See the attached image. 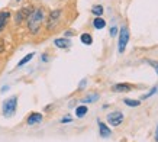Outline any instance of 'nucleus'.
I'll return each instance as SVG.
<instances>
[{
    "label": "nucleus",
    "mask_w": 158,
    "mask_h": 142,
    "mask_svg": "<svg viewBox=\"0 0 158 142\" xmlns=\"http://www.w3.org/2000/svg\"><path fill=\"white\" fill-rule=\"evenodd\" d=\"M47 18V13H45V9L44 7H36L31 12L29 18L26 19V26H28V31L32 35H36L41 31V26H42L44 20Z\"/></svg>",
    "instance_id": "nucleus-1"
},
{
    "label": "nucleus",
    "mask_w": 158,
    "mask_h": 142,
    "mask_svg": "<svg viewBox=\"0 0 158 142\" xmlns=\"http://www.w3.org/2000/svg\"><path fill=\"white\" fill-rule=\"evenodd\" d=\"M16 107H18V96H12L9 99H6L2 104V112L5 118H12L16 113Z\"/></svg>",
    "instance_id": "nucleus-2"
},
{
    "label": "nucleus",
    "mask_w": 158,
    "mask_h": 142,
    "mask_svg": "<svg viewBox=\"0 0 158 142\" xmlns=\"http://www.w3.org/2000/svg\"><path fill=\"white\" fill-rule=\"evenodd\" d=\"M128 42H129V29L126 26H122L119 29V41H118V51H119V54L125 52Z\"/></svg>",
    "instance_id": "nucleus-3"
},
{
    "label": "nucleus",
    "mask_w": 158,
    "mask_h": 142,
    "mask_svg": "<svg viewBox=\"0 0 158 142\" xmlns=\"http://www.w3.org/2000/svg\"><path fill=\"white\" fill-rule=\"evenodd\" d=\"M61 15H62V10L57 9V10H52L51 13L48 15V19H47V31H54L60 25V19H61Z\"/></svg>",
    "instance_id": "nucleus-4"
},
{
    "label": "nucleus",
    "mask_w": 158,
    "mask_h": 142,
    "mask_svg": "<svg viewBox=\"0 0 158 142\" xmlns=\"http://www.w3.org/2000/svg\"><path fill=\"white\" fill-rule=\"evenodd\" d=\"M34 10V7L32 6H25V7H22L20 10H18L16 13H15V23L16 25H20L23 23L25 20L29 18V15H31V12Z\"/></svg>",
    "instance_id": "nucleus-5"
},
{
    "label": "nucleus",
    "mask_w": 158,
    "mask_h": 142,
    "mask_svg": "<svg viewBox=\"0 0 158 142\" xmlns=\"http://www.w3.org/2000/svg\"><path fill=\"white\" fill-rule=\"evenodd\" d=\"M107 122L112 126H119L120 123L123 122V113L119 112V110H115V112H110L107 115Z\"/></svg>",
    "instance_id": "nucleus-6"
},
{
    "label": "nucleus",
    "mask_w": 158,
    "mask_h": 142,
    "mask_svg": "<svg viewBox=\"0 0 158 142\" xmlns=\"http://www.w3.org/2000/svg\"><path fill=\"white\" fill-rule=\"evenodd\" d=\"M134 89L132 84H128V83H118V84L112 86V90L116 91V93H128Z\"/></svg>",
    "instance_id": "nucleus-7"
},
{
    "label": "nucleus",
    "mask_w": 158,
    "mask_h": 142,
    "mask_svg": "<svg viewBox=\"0 0 158 142\" xmlns=\"http://www.w3.org/2000/svg\"><path fill=\"white\" fill-rule=\"evenodd\" d=\"M10 19V12L9 10H2L0 12V32H3L7 26V22Z\"/></svg>",
    "instance_id": "nucleus-8"
},
{
    "label": "nucleus",
    "mask_w": 158,
    "mask_h": 142,
    "mask_svg": "<svg viewBox=\"0 0 158 142\" xmlns=\"http://www.w3.org/2000/svg\"><path fill=\"white\" fill-rule=\"evenodd\" d=\"M54 45L57 48H61V49H68L71 47V39L70 38H57L54 39Z\"/></svg>",
    "instance_id": "nucleus-9"
},
{
    "label": "nucleus",
    "mask_w": 158,
    "mask_h": 142,
    "mask_svg": "<svg viewBox=\"0 0 158 142\" xmlns=\"http://www.w3.org/2000/svg\"><path fill=\"white\" fill-rule=\"evenodd\" d=\"M97 123H99V133H100V136L109 138L110 135H112V131L109 129V126H107L106 123H103L102 120H97Z\"/></svg>",
    "instance_id": "nucleus-10"
},
{
    "label": "nucleus",
    "mask_w": 158,
    "mask_h": 142,
    "mask_svg": "<svg viewBox=\"0 0 158 142\" xmlns=\"http://www.w3.org/2000/svg\"><path fill=\"white\" fill-rule=\"evenodd\" d=\"M39 122H42V115H41V113H36V112L31 113L28 116V119H26V123H28L29 126L36 125V123H39Z\"/></svg>",
    "instance_id": "nucleus-11"
},
{
    "label": "nucleus",
    "mask_w": 158,
    "mask_h": 142,
    "mask_svg": "<svg viewBox=\"0 0 158 142\" xmlns=\"http://www.w3.org/2000/svg\"><path fill=\"white\" fill-rule=\"evenodd\" d=\"M80 41H81V44H84V45H91L93 44V36H91L90 33H81L80 35Z\"/></svg>",
    "instance_id": "nucleus-12"
},
{
    "label": "nucleus",
    "mask_w": 158,
    "mask_h": 142,
    "mask_svg": "<svg viewBox=\"0 0 158 142\" xmlns=\"http://www.w3.org/2000/svg\"><path fill=\"white\" fill-rule=\"evenodd\" d=\"M103 12H105V9H103V6L102 5H94L93 7H91V13L94 15L96 18H100L102 15H103Z\"/></svg>",
    "instance_id": "nucleus-13"
},
{
    "label": "nucleus",
    "mask_w": 158,
    "mask_h": 142,
    "mask_svg": "<svg viewBox=\"0 0 158 142\" xmlns=\"http://www.w3.org/2000/svg\"><path fill=\"white\" fill-rule=\"evenodd\" d=\"M87 112H89V107H87V106H78L76 109V116L77 118H84L87 115Z\"/></svg>",
    "instance_id": "nucleus-14"
},
{
    "label": "nucleus",
    "mask_w": 158,
    "mask_h": 142,
    "mask_svg": "<svg viewBox=\"0 0 158 142\" xmlns=\"http://www.w3.org/2000/svg\"><path fill=\"white\" fill-rule=\"evenodd\" d=\"M93 26H94V29H103L106 26V20L102 18H96L93 20Z\"/></svg>",
    "instance_id": "nucleus-15"
},
{
    "label": "nucleus",
    "mask_w": 158,
    "mask_h": 142,
    "mask_svg": "<svg viewBox=\"0 0 158 142\" xmlns=\"http://www.w3.org/2000/svg\"><path fill=\"white\" fill-rule=\"evenodd\" d=\"M99 100V94L97 93H91V96H86L81 99V103H91V102H96Z\"/></svg>",
    "instance_id": "nucleus-16"
},
{
    "label": "nucleus",
    "mask_w": 158,
    "mask_h": 142,
    "mask_svg": "<svg viewBox=\"0 0 158 142\" xmlns=\"http://www.w3.org/2000/svg\"><path fill=\"white\" fill-rule=\"evenodd\" d=\"M34 52H31V54H28V55H25L23 58H22V60H20L19 62H18V67H23L25 64H28L29 61H31V60H32V58H34Z\"/></svg>",
    "instance_id": "nucleus-17"
},
{
    "label": "nucleus",
    "mask_w": 158,
    "mask_h": 142,
    "mask_svg": "<svg viewBox=\"0 0 158 142\" xmlns=\"http://www.w3.org/2000/svg\"><path fill=\"white\" fill-rule=\"evenodd\" d=\"M123 103L126 104V106H129V107H138L141 102H139V100H132V99H125Z\"/></svg>",
    "instance_id": "nucleus-18"
},
{
    "label": "nucleus",
    "mask_w": 158,
    "mask_h": 142,
    "mask_svg": "<svg viewBox=\"0 0 158 142\" xmlns=\"http://www.w3.org/2000/svg\"><path fill=\"white\" fill-rule=\"evenodd\" d=\"M145 62L152 67L154 70H155V73L158 74V61H155V60H151V58H145Z\"/></svg>",
    "instance_id": "nucleus-19"
},
{
    "label": "nucleus",
    "mask_w": 158,
    "mask_h": 142,
    "mask_svg": "<svg viewBox=\"0 0 158 142\" xmlns=\"http://www.w3.org/2000/svg\"><path fill=\"white\" fill-rule=\"evenodd\" d=\"M157 91H158V87H152V89H151V90H149L148 93H147V94H144V96H142V99L145 100V99H149V97H152V96L155 94Z\"/></svg>",
    "instance_id": "nucleus-20"
},
{
    "label": "nucleus",
    "mask_w": 158,
    "mask_h": 142,
    "mask_svg": "<svg viewBox=\"0 0 158 142\" xmlns=\"http://www.w3.org/2000/svg\"><path fill=\"white\" fill-rule=\"evenodd\" d=\"M109 33H110V36H116V35L119 33L118 26H112V28H110V31H109Z\"/></svg>",
    "instance_id": "nucleus-21"
},
{
    "label": "nucleus",
    "mask_w": 158,
    "mask_h": 142,
    "mask_svg": "<svg viewBox=\"0 0 158 142\" xmlns=\"http://www.w3.org/2000/svg\"><path fill=\"white\" fill-rule=\"evenodd\" d=\"M73 118H70V116H65V118H62L61 119V123H68V122H71Z\"/></svg>",
    "instance_id": "nucleus-22"
},
{
    "label": "nucleus",
    "mask_w": 158,
    "mask_h": 142,
    "mask_svg": "<svg viewBox=\"0 0 158 142\" xmlns=\"http://www.w3.org/2000/svg\"><path fill=\"white\" fill-rule=\"evenodd\" d=\"M3 51H5V41L0 38V54H2Z\"/></svg>",
    "instance_id": "nucleus-23"
},
{
    "label": "nucleus",
    "mask_w": 158,
    "mask_h": 142,
    "mask_svg": "<svg viewBox=\"0 0 158 142\" xmlns=\"http://www.w3.org/2000/svg\"><path fill=\"white\" fill-rule=\"evenodd\" d=\"M42 61L44 62H48L49 61V57L47 55V54H42Z\"/></svg>",
    "instance_id": "nucleus-24"
},
{
    "label": "nucleus",
    "mask_w": 158,
    "mask_h": 142,
    "mask_svg": "<svg viewBox=\"0 0 158 142\" xmlns=\"http://www.w3.org/2000/svg\"><path fill=\"white\" fill-rule=\"evenodd\" d=\"M86 83H87V80H81V83H80V86H78V89H83V87L86 86Z\"/></svg>",
    "instance_id": "nucleus-25"
},
{
    "label": "nucleus",
    "mask_w": 158,
    "mask_h": 142,
    "mask_svg": "<svg viewBox=\"0 0 158 142\" xmlns=\"http://www.w3.org/2000/svg\"><path fill=\"white\" fill-rule=\"evenodd\" d=\"M9 90V86H3V87H2V93H5V91H7Z\"/></svg>",
    "instance_id": "nucleus-26"
},
{
    "label": "nucleus",
    "mask_w": 158,
    "mask_h": 142,
    "mask_svg": "<svg viewBox=\"0 0 158 142\" xmlns=\"http://www.w3.org/2000/svg\"><path fill=\"white\" fill-rule=\"evenodd\" d=\"M73 33H74L73 31H67V32L64 33V35H65V38H68V36H70V35H73Z\"/></svg>",
    "instance_id": "nucleus-27"
},
{
    "label": "nucleus",
    "mask_w": 158,
    "mask_h": 142,
    "mask_svg": "<svg viewBox=\"0 0 158 142\" xmlns=\"http://www.w3.org/2000/svg\"><path fill=\"white\" fill-rule=\"evenodd\" d=\"M155 141L158 142V126H157V131H155Z\"/></svg>",
    "instance_id": "nucleus-28"
},
{
    "label": "nucleus",
    "mask_w": 158,
    "mask_h": 142,
    "mask_svg": "<svg viewBox=\"0 0 158 142\" xmlns=\"http://www.w3.org/2000/svg\"><path fill=\"white\" fill-rule=\"evenodd\" d=\"M15 2H20V0H15Z\"/></svg>",
    "instance_id": "nucleus-29"
}]
</instances>
